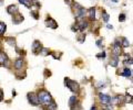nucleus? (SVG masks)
Here are the masks:
<instances>
[{"label": "nucleus", "instance_id": "obj_1", "mask_svg": "<svg viewBox=\"0 0 133 110\" xmlns=\"http://www.w3.org/2000/svg\"><path fill=\"white\" fill-rule=\"evenodd\" d=\"M38 96V100H39V102L41 104V105L43 106H48L50 104V102L52 101V97H51V95L49 94L48 92H46V90H40L39 94L37 95Z\"/></svg>", "mask_w": 133, "mask_h": 110}, {"label": "nucleus", "instance_id": "obj_2", "mask_svg": "<svg viewBox=\"0 0 133 110\" xmlns=\"http://www.w3.org/2000/svg\"><path fill=\"white\" fill-rule=\"evenodd\" d=\"M64 85L70 89V92H78L79 89H80V86L77 81L74 80H71L70 78H64Z\"/></svg>", "mask_w": 133, "mask_h": 110}, {"label": "nucleus", "instance_id": "obj_3", "mask_svg": "<svg viewBox=\"0 0 133 110\" xmlns=\"http://www.w3.org/2000/svg\"><path fill=\"white\" fill-rule=\"evenodd\" d=\"M74 9H76V17L77 18H82V17H84V14H86V9H84L83 7H81L80 5L76 3Z\"/></svg>", "mask_w": 133, "mask_h": 110}, {"label": "nucleus", "instance_id": "obj_4", "mask_svg": "<svg viewBox=\"0 0 133 110\" xmlns=\"http://www.w3.org/2000/svg\"><path fill=\"white\" fill-rule=\"evenodd\" d=\"M28 100H29V102H30L31 105H33V106H38L40 104L39 100H38V96H37L34 92H29L28 94Z\"/></svg>", "mask_w": 133, "mask_h": 110}, {"label": "nucleus", "instance_id": "obj_5", "mask_svg": "<svg viewBox=\"0 0 133 110\" xmlns=\"http://www.w3.org/2000/svg\"><path fill=\"white\" fill-rule=\"evenodd\" d=\"M99 98H100V102L103 104V105H110L111 104V97L108 96V95L104 94H100L99 95Z\"/></svg>", "mask_w": 133, "mask_h": 110}, {"label": "nucleus", "instance_id": "obj_6", "mask_svg": "<svg viewBox=\"0 0 133 110\" xmlns=\"http://www.w3.org/2000/svg\"><path fill=\"white\" fill-rule=\"evenodd\" d=\"M46 25L49 26V29H52V30H55L58 28V23L52 18H47V20H46Z\"/></svg>", "mask_w": 133, "mask_h": 110}, {"label": "nucleus", "instance_id": "obj_7", "mask_svg": "<svg viewBox=\"0 0 133 110\" xmlns=\"http://www.w3.org/2000/svg\"><path fill=\"white\" fill-rule=\"evenodd\" d=\"M42 50V45L41 43L39 42V41H34L33 44H32V52H33V54H39L40 51Z\"/></svg>", "mask_w": 133, "mask_h": 110}, {"label": "nucleus", "instance_id": "obj_8", "mask_svg": "<svg viewBox=\"0 0 133 110\" xmlns=\"http://www.w3.org/2000/svg\"><path fill=\"white\" fill-rule=\"evenodd\" d=\"M24 20V18H23V16H22V14H20V13H15V14H13V23L15 24H19V23H21V22L23 21Z\"/></svg>", "mask_w": 133, "mask_h": 110}, {"label": "nucleus", "instance_id": "obj_9", "mask_svg": "<svg viewBox=\"0 0 133 110\" xmlns=\"http://www.w3.org/2000/svg\"><path fill=\"white\" fill-rule=\"evenodd\" d=\"M24 62L22 58H18V60H16V62H15V64H13V67L16 68V69H21L22 68V66H23Z\"/></svg>", "mask_w": 133, "mask_h": 110}, {"label": "nucleus", "instance_id": "obj_10", "mask_svg": "<svg viewBox=\"0 0 133 110\" xmlns=\"http://www.w3.org/2000/svg\"><path fill=\"white\" fill-rule=\"evenodd\" d=\"M77 26H78V30H80V31H84V30L88 28V22L84 21V20L79 21V23L77 24Z\"/></svg>", "mask_w": 133, "mask_h": 110}, {"label": "nucleus", "instance_id": "obj_11", "mask_svg": "<svg viewBox=\"0 0 133 110\" xmlns=\"http://www.w3.org/2000/svg\"><path fill=\"white\" fill-rule=\"evenodd\" d=\"M7 11H8V13H10V14H15V13L18 12V7H17L16 5H10L7 8Z\"/></svg>", "mask_w": 133, "mask_h": 110}, {"label": "nucleus", "instance_id": "obj_12", "mask_svg": "<svg viewBox=\"0 0 133 110\" xmlns=\"http://www.w3.org/2000/svg\"><path fill=\"white\" fill-rule=\"evenodd\" d=\"M8 62V56L3 52H0V64H5Z\"/></svg>", "mask_w": 133, "mask_h": 110}, {"label": "nucleus", "instance_id": "obj_13", "mask_svg": "<svg viewBox=\"0 0 133 110\" xmlns=\"http://www.w3.org/2000/svg\"><path fill=\"white\" fill-rule=\"evenodd\" d=\"M88 14H89V19L93 21L94 18H95V8H90L89 9Z\"/></svg>", "mask_w": 133, "mask_h": 110}, {"label": "nucleus", "instance_id": "obj_14", "mask_svg": "<svg viewBox=\"0 0 133 110\" xmlns=\"http://www.w3.org/2000/svg\"><path fill=\"white\" fill-rule=\"evenodd\" d=\"M117 64H119V58H117V56H114V57H112L110 60V65L112 66V67H117Z\"/></svg>", "mask_w": 133, "mask_h": 110}, {"label": "nucleus", "instance_id": "obj_15", "mask_svg": "<svg viewBox=\"0 0 133 110\" xmlns=\"http://www.w3.org/2000/svg\"><path fill=\"white\" fill-rule=\"evenodd\" d=\"M78 98L76 97V96H72V97L70 98V100H69V106L70 107H72V106H74L76 104H78Z\"/></svg>", "mask_w": 133, "mask_h": 110}, {"label": "nucleus", "instance_id": "obj_16", "mask_svg": "<svg viewBox=\"0 0 133 110\" xmlns=\"http://www.w3.org/2000/svg\"><path fill=\"white\" fill-rule=\"evenodd\" d=\"M19 2L21 3V5L26 6L27 8H31V0H19Z\"/></svg>", "mask_w": 133, "mask_h": 110}, {"label": "nucleus", "instance_id": "obj_17", "mask_svg": "<svg viewBox=\"0 0 133 110\" xmlns=\"http://www.w3.org/2000/svg\"><path fill=\"white\" fill-rule=\"evenodd\" d=\"M6 30H7V25H6V23L0 22V35H3L5 32H6Z\"/></svg>", "mask_w": 133, "mask_h": 110}, {"label": "nucleus", "instance_id": "obj_18", "mask_svg": "<svg viewBox=\"0 0 133 110\" xmlns=\"http://www.w3.org/2000/svg\"><path fill=\"white\" fill-rule=\"evenodd\" d=\"M6 42L8 43L9 45H10V46H16V40L13 39V37H8V39L6 40Z\"/></svg>", "mask_w": 133, "mask_h": 110}, {"label": "nucleus", "instance_id": "obj_19", "mask_svg": "<svg viewBox=\"0 0 133 110\" xmlns=\"http://www.w3.org/2000/svg\"><path fill=\"white\" fill-rule=\"evenodd\" d=\"M47 108H48V110H57V104L55 101H51L47 106Z\"/></svg>", "mask_w": 133, "mask_h": 110}, {"label": "nucleus", "instance_id": "obj_20", "mask_svg": "<svg viewBox=\"0 0 133 110\" xmlns=\"http://www.w3.org/2000/svg\"><path fill=\"white\" fill-rule=\"evenodd\" d=\"M122 75L124 77H130L131 76V69H130V68H128V67H125L124 69H123Z\"/></svg>", "mask_w": 133, "mask_h": 110}, {"label": "nucleus", "instance_id": "obj_21", "mask_svg": "<svg viewBox=\"0 0 133 110\" xmlns=\"http://www.w3.org/2000/svg\"><path fill=\"white\" fill-rule=\"evenodd\" d=\"M109 19H110V16L105 12L104 10H102V20H103L104 22H108L109 21Z\"/></svg>", "mask_w": 133, "mask_h": 110}, {"label": "nucleus", "instance_id": "obj_22", "mask_svg": "<svg viewBox=\"0 0 133 110\" xmlns=\"http://www.w3.org/2000/svg\"><path fill=\"white\" fill-rule=\"evenodd\" d=\"M121 46H123V47H129V46H130V43H129V41H128V39H126V37H123V39H122Z\"/></svg>", "mask_w": 133, "mask_h": 110}, {"label": "nucleus", "instance_id": "obj_23", "mask_svg": "<svg viewBox=\"0 0 133 110\" xmlns=\"http://www.w3.org/2000/svg\"><path fill=\"white\" fill-rule=\"evenodd\" d=\"M39 54L43 55V56H47V55H49V50H48V49H46V47H42V50L40 51Z\"/></svg>", "mask_w": 133, "mask_h": 110}, {"label": "nucleus", "instance_id": "obj_24", "mask_svg": "<svg viewBox=\"0 0 133 110\" xmlns=\"http://www.w3.org/2000/svg\"><path fill=\"white\" fill-rule=\"evenodd\" d=\"M125 18H126V16H125L124 13H121L120 16H119V21L124 22V21H125Z\"/></svg>", "mask_w": 133, "mask_h": 110}, {"label": "nucleus", "instance_id": "obj_25", "mask_svg": "<svg viewBox=\"0 0 133 110\" xmlns=\"http://www.w3.org/2000/svg\"><path fill=\"white\" fill-rule=\"evenodd\" d=\"M97 57H98V58H104V57H105V52H102V53H99V54H97Z\"/></svg>", "mask_w": 133, "mask_h": 110}, {"label": "nucleus", "instance_id": "obj_26", "mask_svg": "<svg viewBox=\"0 0 133 110\" xmlns=\"http://www.w3.org/2000/svg\"><path fill=\"white\" fill-rule=\"evenodd\" d=\"M79 37H80V39H78L79 42H80V43H83V42H84V37H86V35H84V34H82V35H80Z\"/></svg>", "mask_w": 133, "mask_h": 110}, {"label": "nucleus", "instance_id": "obj_27", "mask_svg": "<svg viewBox=\"0 0 133 110\" xmlns=\"http://www.w3.org/2000/svg\"><path fill=\"white\" fill-rule=\"evenodd\" d=\"M3 99V92H2V89H0V101Z\"/></svg>", "mask_w": 133, "mask_h": 110}, {"label": "nucleus", "instance_id": "obj_28", "mask_svg": "<svg viewBox=\"0 0 133 110\" xmlns=\"http://www.w3.org/2000/svg\"><path fill=\"white\" fill-rule=\"evenodd\" d=\"M97 45H98V47H101V45H102V40H98V41H97Z\"/></svg>", "mask_w": 133, "mask_h": 110}, {"label": "nucleus", "instance_id": "obj_29", "mask_svg": "<svg viewBox=\"0 0 133 110\" xmlns=\"http://www.w3.org/2000/svg\"><path fill=\"white\" fill-rule=\"evenodd\" d=\"M31 13H32V16H33V17H34V19H38V14H37V13H36V12H33V11H32V12H31Z\"/></svg>", "mask_w": 133, "mask_h": 110}, {"label": "nucleus", "instance_id": "obj_30", "mask_svg": "<svg viewBox=\"0 0 133 110\" xmlns=\"http://www.w3.org/2000/svg\"><path fill=\"white\" fill-rule=\"evenodd\" d=\"M73 2V0H65V3H68V5H71Z\"/></svg>", "mask_w": 133, "mask_h": 110}, {"label": "nucleus", "instance_id": "obj_31", "mask_svg": "<svg viewBox=\"0 0 133 110\" xmlns=\"http://www.w3.org/2000/svg\"><path fill=\"white\" fill-rule=\"evenodd\" d=\"M108 29L112 30V29H113V26H112V25H110V24H108Z\"/></svg>", "mask_w": 133, "mask_h": 110}, {"label": "nucleus", "instance_id": "obj_32", "mask_svg": "<svg viewBox=\"0 0 133 110\" xmlns=\"http://www.w3.org/2000/svg\"><path fill=\"white\" fill-rule=\"evenodd\" d=\"M104 110H111V107H107Z\"/></svg>", "mask_w": 133, "mask_h": 110}, {"label": "nucleus", "instance_id": "obj_33", "mask_svg": "<svg viewBox=\"0 0 133 110\" xmlns=\"http://www.w3.org/2000/svg\"><path fill=\"white\" fill-rule=\"evenodd\" d=\"M91 110H97V108H95V107H94V106H93V107L91 108Z\"/></svg>", "mask_w": 133, "mask_h": 110}, {"label": "nucleus", "instance_id": "obj_34", "mask_svg": "<svg viewBox=\"0 0 133 110\" xmlns=\"http://www.w3.org/2000/svg\"><path fill=\"white\" fill-rule=\"evenodd\" d=\"M112 2H117V0H111Z\"/></svg>", "mask_w": 133, "mask_h": 110}, {"label": "nucleus", "instance_id": "obj_35", "mask_svg": "<svg viewBox=\"0 0 133 110\" xmlns=\"http://www.w3.org/2000/svg\"><path fill=\"white\" fill-rule=\"evenodd\" d=\"M0 65H1V64H0Z\"/></svg>", "mask_w": 133, "mask_h": 110}]
</instances>
